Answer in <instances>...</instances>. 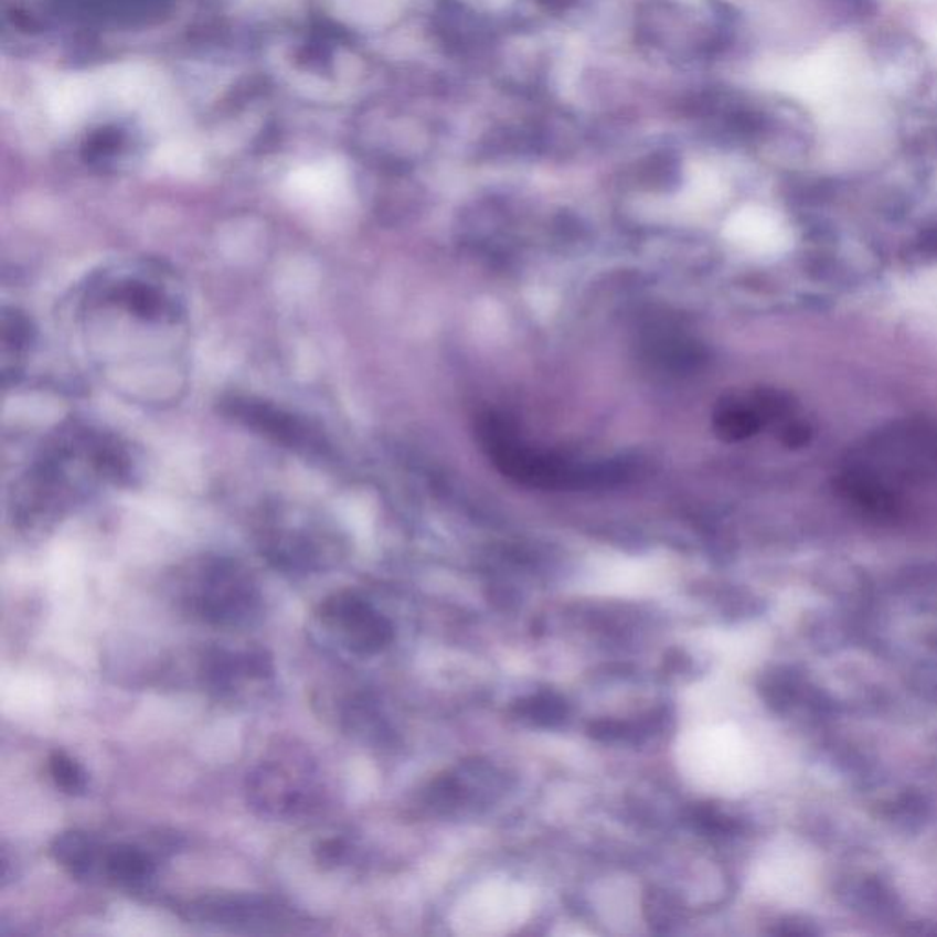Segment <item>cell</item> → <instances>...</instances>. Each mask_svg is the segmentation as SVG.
<instances>
[{"instance_id": "cell-1", "label": "cell", "mask_w": 937, "mask_h": 937, "mask_svg": "<svg viewBox=\"0 0 937 937\" xmlns=\"http://www.w3.org/2000/svg\"><path fill=\"white\" fill-rule=\"evenodd\" d=\"M138 471L129 445L114 433L72 419L44 439L43 447L11 491L13 520L43 528L105 486L124 488Z\"/></svg>"}, {"instance_id": "cell-2", "label": "cell", "mask_w": 937, "mask_h": 937, "mask_svg": "<svg viewBox=\"0 0 937 937\" xmlns=\"http://www.w3.org/2000/svg\"><path fill=\"white\" fill-rule=\"evenodd\" d=\"M478 441L504 477L539 489H584L621 483L632 477L627 461L578 464L525 444L504 419L488 414L478 422Z\"/></svg>"}, {"instance_id": "cell-3", "label": "cell", "mask_w": 937, "mask_h": 937, "mask_svg": "<svg viewBox=\"0 0 937 937\" xmlns=\"http://www.w3.org/2000/svg\"><path fill=\"white\" fill-rule=\"evenodd\" d=\"M86 313H108L161 330L182 327L185 299L177 277L150 260L116 264L88 280Z\"/></svg>"}, {"instance_id": "cell-4", "label": "cell", "mask_w": 937, "mask_h": 937, "mask_svg": "<svg viewBox=\"0 0 937 937\" xmlns=\"http://www.w3.org/2000/svg\"><path fill=\"white\" fill-rule=\"evenodd\" d=\"M182 603L211 627L236 628L257 619L263 597L257 581L241 563L205 557L183 577Z\"/></svg>"}, {"instance_id": "cell-5", "label": "cell", "mask_w": 937, "mask_h": 937, "mask_svg": "<svg viewBox=\"0 0 937 937\" xmlns=\"http://www.w3.org/2000/svg\"><path fill=\"white\" fill-rule=\"evenodd\" d=\"M260 552L275 568L311 572L338 557L336 531L302 509L275 505L260 520Z\"/></svg>"}, {"instance_id": "cell-6", "label": "cell", "mask_w": 937, "mask_h": 937, "mask_svg": "<svg viewBox=\"0 0 937 937\" xmlns=\"http://www.w3.org/2000/svg\"><path fill=\"white\" fill-rule=\"evenodd\" d=\"M220 413L249 433L258 434L283 449L291 450L310 461L333 460L327 434L319 425L295 414L279 403L252 394H227L220 400Z\"/></svg>"}, {"instance_id": "cell-7", "label": "cell", "mask_w": 937, "mask_h": 937, "mask_svg": "<svg viewBox=\"0 0 937 937\" xmlns=\"http://www.w3.org/2000/svg\"><path fill=\"white\" fill-rule=\"evenodd\" d=\"M311 773L297 760H264L247 775V802L258 813L288 819L308 809L313 798Z\"/></svg>"}, {"instance_id": "cell-8", "label": "cell", "mask_w": 937, "mask_h": 937, "mask_svg": "<svg viewBox=\"0 0 937 937\" xmlns=\"http://www.w3.org/2000/svg\"><path fill=\"white\" fill-rule=\"evenodd\" d=\"M322 625L338 636L350 652L375 656L392 643L394 627L369 600L354 592H338L322 600Z\"/></svg>"}, {"instance_id": "cell-9", "label": "cell", "mask_w": 937, "mask_h": 937, "mask_svg": "<svg viewBox=\"0 0 937 937\" xmlns=\"http://www.w3.org/2000/svg\"><path fill=\"white\" fill-rule=\"evenodd\" d=\"M189 917L242 933H280L291 923L288 908L258 895H207L188 906Z\"/></svg>"}, {"instance_id": "cell-10", "label": "cell", "mask_w": 937, "mask_h": 937, "mask_svg": "<svg viewBox=\"0 0 937 937\" xmlns=\"http://www.w3.org/2000/svg\"><path fill=\"white\" fill-rule=\"evenodd\" d=\"M35 333L38 330L24 311L4 306L0 317V360L6 385L21 375L28 355L32 354Z\"/></svg>"}, {"instance_id": "cell-11", "label": "cell", "mask_w": 937, "mask_h": 937, "mask_svg": "<svg viewBox=\"0 0 937 937\" xmlns=\"http://www.w3.org/2000/svg\"><path fill=\"white\" fill-rule=\"evenodd\" d=\"M156 872V864L149 853L132 844H108L102 847L97 875L116 884H143Z\"/></svg>"}, {"instance_id": "cell-12", "label": "cell", "mask_w": 937, "mask_h": 937, "mask_svg": "<svg viewBox=\"0 0 937 937\" xmlns=\"http://www.w3.org/2000/svg\"><path fill=\"white\" fill-rule=\"evenodd\" d=\"M50 853L55 863L65 867L72 877L92 879L97 875L102 844L85 831H65L55 837Z\"/></svg>"}, {"instance_id": "cell-13", "label": "cell", "mask_w": 937, "mask_h": 937, "mask_svg": "<svg viewBox=\"0 0 937 937\" xmlns=\"http://www.w3.org/2000/svg\"><path fill=\"white\" fill-rule=\"evenodd\" d=\"M766 424L753 402L725 400L714 413V430L723 441H742L750 438Z\"/></svg>"}, {"instance_id": "cell-14", "label": "cell", "mask_w": 937, "mask_h": 937, "mask_svg": "<svg viewBox=\"0 0 937 937\" xmlns=\"http://www.w3.org/2000/svg\"><path fill=\"white\" fill-rule=\"evenodd\" d=\"M514 716L539 727H558L568 718V703L555 692H539L513 703Z\"/></svg>"}, {"instance_id": "cell-15", "label": "cell", "mask_w": 937, "mask_h": 937, "mask_svg": "<svg viewBox=\"0 0 937 937\" xmlns=\"http://www.w3.org/2000/svg\"><path fill=\"white\" fill-rule=\"evenodd\" d=\"M798 689H800V683H798L797 675L782 669H777L771 674L764 675L760 683L762 698L777 713H786L797 702Z\"/></svg>"}, {"instance_id": "cell-16", "label": "cell", "mask_w": 937, "mask_h": 937, "mask_svg": "<svg viewBox=\"0 0 937 937\" xmlns=\"http://www.w3.org/2000/svg\"><path fill=\"white\" fill-rule=\"evenodd\" d=\"M681 901L670 892L664 890H650L645 897V916L650 927L656 928L659 933H667L670 928L675 927L681 919Z\"/></svg>"}, {"instance_id": "cell-17", "label": "cell", "mask_w": 937, "mask_h": 937, "mask_svg": "<svg viewBox=\"0 0 937 937\" xmlns=\"http://www.w3.org/2000/svg\"><path fill=\"white\" fill-rule=\"evenodd\" d=\"M50 777L55 786L66 795L85 794L88 775L79 762L66 755L65 750H54L49 760Z\"/></svg>"}, {"instance_id": "cell-18", "label": "cell", "mask_w": 937, "mask_h": 937, "mask_svg": "<svg viewBox=\"0 0 937 937\" xmlns=\"http://www.w3.org/2000/svg\"><path fill=\"white\" fill-rule=\"evenodd\" d=\"M696 822L702 830L714 835H725L738 830V822L713 808L698 809Z\"/></svg>"}, {"instance_id": "cell-19", "label": "cell", "mask_w": 937, "mask_h": 937, "mask_svg": "<svg viewBox=\"0 0 937 937\" xmlns=\"http://www.w3.org/2000/svg\"><path fill=\"white\" fill-rule=\"evenodd\" d=\"M347 852H349V847L341 837L324 839L313 848L317 863L322 864V866H338L339 863H343Z\"/></svg>"}, {"instance_id": "cell-20", "label": "cell", "mask_w": 937, "mask_h": 937, "mask_svg": "<svg viewBox=\"0 0 937 937\" xmlns=\"http://www.w3.org/2000/svg\"><path fill=\"white\" fill-rule=\"evenodd\" d=\"M339 8L352 19H370L388 10V0H339Z\"/></svg>"}, {"instance_id": "cell-21", "label": "cell", "mask_w": 937, "mask_h": 937, "mask_svg": "<svg viewBox=\"0 0 937 937\" xmlns=\"http://www.w3.org/2000/svg\"><path fill=\"white\" fill-rule=\"evenodd\" d=\"M809 436H811V433L803 424H789L782 430V441L788 447H802V445L808 444Z\"/></svg>"}]
</instances>
